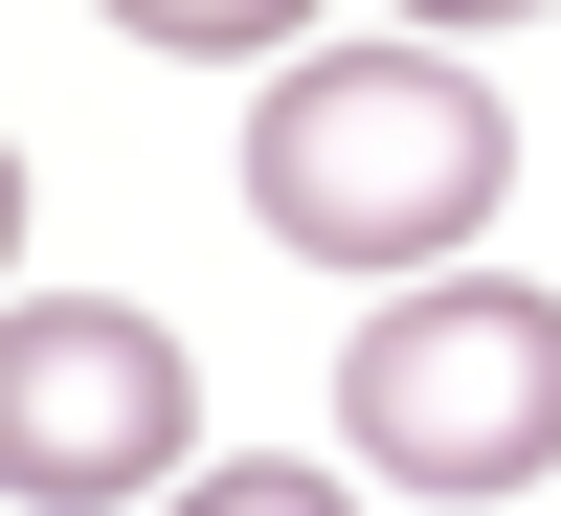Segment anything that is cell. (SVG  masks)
Masks as SVG:
<instances>
[{"label":"cell","mask_w":561,"mask_h":516,"mask_svg":"<svg viewBox=\"0 0 561 516\" xmlns=\"http://www.w3.org/2000/svg\"><path fill=\"white\" fill-rule=\"evenodd\" d=\"M494 203H517V113L427 45H314L248 113V225L293 270H449Z\"/></svg>","instance_id":"cell-1"},{"label":"cell","mask_w":561,"mask_h":516,"mask_svg":"<svg viewBox=\"0 0 561 516\" xmlns=\"http://www.w3.org/2000/svg\"><path fill=\"white\" fill-rule=\"evenodd\" d=\"M337 449L382 494H539L561 472V293H494L472 248L427 293H382L337 359Z\"/></svg>","instance_id":"cell-2"},{"label":"cell","mask_w":561,"mask_h":516,"mask_svg":"<svg viewBox=\"0 0 561 516\" xmlns=\"http://www.w3.org/2000/svg\"><path fill=\"white\" fill-rule=\"evenodd\" d=\"M180 472V337L113 293H23L0 314V494L90 516V494H158Z\"/></svg>","instance_id":"cell-3"},{"label":"cell","mask_w":561,"mask_h":516,"mask_svg":"<svg viewBox=\"0 0 561 516\" xmlns=\"http://www.w3.org/2000/svg\"><path fill=\"white\" fill-rule=\"evenodd\" d=\"M113 23H135V45H180V68H270L314 0H113Z\"/></svg>","instance_id":"cell-4"},{"label":"cell","mask_w":561,"mask_h":516,"mask_svg":"<svg viewBox=\"0 0 561 516\" xmlns=\"http://www.w3.org/2000/svg\"><path fill=\"white\" fill-rule=\"evenodd\" d=\"M404 23H561V0H404Z\"/></svg>","instance_id":"cell-5"},{"label":"cell","mask_w":561,"mask_h":516,"mask_svg":"<svg viewBox=\"0 0 561 516\" xmlns=\"http://www.w3.org/2000/svg\"><path fill=\"white\" fill-rule=\"evenodd\" d=\"M0 270H23V158H0Z\"/></svg>","instance_id":"cell-6"}]
</instances>
